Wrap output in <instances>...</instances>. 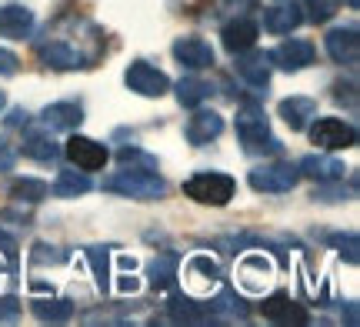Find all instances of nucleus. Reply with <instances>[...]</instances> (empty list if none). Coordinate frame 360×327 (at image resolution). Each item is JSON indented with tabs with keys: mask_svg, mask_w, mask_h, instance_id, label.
I'll return each instance as SVG.
<instances>
[{
	"mask_svg": "<svg viewBox=\"0 0 360 327\" xmlns=\"http://www.w3.org/2000/svg\"><path fill=\"white\" fill-rule=\"evenodd\" d=\"M327 53H330V60L340 67H354L360 57V44H357V27H334L327 37Z\"/></svg>",
	"mask_w": 360,
	"mask_h": 327,
	"instance_id": "obj_9",
	"label": "nucleus"
},
{
	"mask_svg": "<svg viewBox=\"0 0 360 327\" xmlns=\"http://www.w3.org/2000/svg\"><path fill=\"white\" fill-rule=\"evenodd\" d=\"M30 30H34V13L27 11V7H20V4L0 7V37L24 40Z\"/></svg>",
	"mask_w": 360,
	"mask_h": 327,
	"instance_id": "obj_18",
	"label": "nucleus"
},
{
	"mask_svg": "<svg viewBox=\"0 0 360 327\" xmlns=\"http://www.w3.org/2000/svg\"><path fill=\"white\" fill-rule=\"evenodd\" d=\"M30 257H34V264H60L64 261V250L51 248V244H34Z\"/></svg>",
	"mask_w": 360,
	"mask_h": 327,
	"instance_id": "obj_32",
	"label": "nucleus"
},
{
	"mask_svg": "<svg viewBox=\"0 0 360 327\" xmlns=\"http://www.w3.org/2000/svg\"><path fill=\"white\" fill-rule=\"evenodd\" d=\"M40 120L47 124V131H74L84 120V110L74 101H57V104H47L40 110Z\"/></svg>",
	"mask_w": 360,
	"mask_h": 327,
	"instance_id": "obj_16",
	"label": "nucleus"
},
{
	"mask_svg": "<svg viewBox=\"0 0 360 327\" xmlns=\"http://www.w3.org/2000/svg\"><path fill=\"white\" fill-rule=\"evenodd\" d=\"M340 7V0H307V13L314 24H323V20H330Z\"/></svg>",
	"mask_w": 360,
	"mask_h": 327,
	"instance_id": "obj_29",
	"label": "nucleus"
},
{
	"mask_svg": "<svg viewBox=\"0 0 360 327\" xmlns=\"http://www.w3.org/2000/svg\"><path fill=\"white\" fill-rule=\"evenodd\" d=\"M174 57H177L184 67H191V70L214 67V51H210V44L200 37H180L177 44H174Z\"/></svg>",
	"mask_w": 360,
	"mask_h": 327,
	"instance_id": "obj_13",
	"label": "nucleus"
},
{
	"mask_svg": "<svg viewBox=\"0 0 360 327\" xmlns=\"http://www.w3.org/2000/svg\"><path fill=\"white\" fill-rule=\"evenodd\" d=\"M20 314V301L7 294V297H0V321H13V317Z\"/></svg>",
	"mask_w": 360,
	"mask_h": 327,
	"instance_id": "obj_35",
	"label": "nucleus"
},
{
	"mask_svg": "<svg viewBox=\"0 0 360 327\" xmlns=\"http://www.w3.org/2000/svg\"><path fill=\"white\" fill-rule=\"evenodd\" d=\"M281 117L287 120V127L290 131H304L310 120L317 117V101L314 97H304V94H297V97H287V101H281Z\"/></svg>",
	"mask_w": 360,
	"mask_h": 327,
	"instance_id": "obj_17",
	"label": "nucleus"
},
{
	"mask_svg": "<svg viewBox=\"0 0 360 327\" xmlns=\"http://www.w3.org/2000/svg\"><path fill=\"white\" fill-rule=\"evenodd\" d=\"M4 107H7V97H4V91H0V110H4Z\"/></svg>",
	"mask_w": 360,
	"mask_h": 327,
	"instance_id": "obj_41",
	"label": "nucleus"
},
{
	"mask_svg": "<svg viewBox=\"0 0 360 327\" xmlns=\"http://www.w3.org/2000/svg\"><path fill=\"white\" fill-rule=\"evenodd\" d=\"M87 261H90V271H94L97 288L107 290L110 288V250L107 248H87Z\"/></svg>",
	"mask_w": 360,
	"mask_h": 327,
	"instance_id": "obj_27",
	"label": "nucleus"
},
{
	"mask_svg": "<svg viewBox=\"0 0 360 327\" xmlns=\"http://www.w3.org/2000/svg\"><path fill=\"white\" fill-rule=\"evenodd\" d=\"M330 244H334L337 250H340V254H344V257H347V264H357L360 261V248H357V234H334L330 237Z\"/></svg>",
	"mask_w": 360,
	"mask_h": 327,
	"instance_id": "obj_31",
	"label": "nucleus"
},
{
	"mask_svg": "<svg viewBox=\"0 0 360 327\" xmlns=\"http://www.w3.org/2000/svg\"><path fill=\"white\" fill-rule=\"evenodd\" d=\"M300 7H297L294 0H281V4H274L264 11V30L267 34H290L300 27Z\"/></svg>",
	"mask_w": 360,
	"mask_h": 327,
	"instance_id": "obj_14",
	"label": "nucleus"
},
{
	"mask_svg": "<svg viewBox=\"0 0 360 327\" xmlns=\"http://www.w3.org/2000/svg\"><path fill=\"white\" fill-rule=\"evenodd\" d=\"M260 311H264V317H267V321H274V324H307V311H304L297 301H290L283 290L270 294Z\"/></svg>",
	"mask_w": 360,
	"mask_h": 327,
	"instance_id": "obj_11",
	"label": "nucleus"
},
{
	"mask_svg": "<svg viewBox=\"0 0 360 327\" xmlns=\"http://www.w3.org/2000/svg\"><path fill=\"white\" fill-rule=\"evenodd\" d=\"M20 120H27L24 110H13V114H7V127H20Z\"/></svg>",
	"mask_w": 360,
	"mask_h": 327,
	"instance_id": "obj_39",
	"label": "nucleus"
},
{
	"mask_svg": "<svg viewBox=\"0 0 360 327\" xmlns=\"http://www.w3.org/2000/svg\"><path fill=\"white\" fill-rule=\"evenodd\" d=\"M120 164H127V167H154L157 170V160L147 158V154H141L137 147H124V150H120Z\"/></svg>",
	"mask_w": 360,
	"mask_h": 327,
	"instance_id": "obj_33",
	"label": "nucleus"
},
{
	"mask_svg": "<svg viewBox=\"0 0 360 327\" xmlns=\"http://www.w3.org/2000/svg\"><path fill=\"white\" fill-rule=\"evenodd\" d=\"M220 131H224V117H220L217 110H197L187 124V141L191 144H210V141H217Z\"/></svg>",
	"mask_w": 360,
	"mask_h": 327,
	"instance_id": "obj_19",
	"label": "nucleus"
},
{
	"mask_svg": "<svg viewBox=\"0 0 360 327\" xmlns=\"http://www.w3.org/2000/svg\"><path fill=\"white\" fill-rule=\"evenodd\" d=\"M57 150H60V147L53 144L51 131H30V134H27V141H24V154H27V158L51 164V160L57 158Z\"/></svg>",
	"mask_w": 360,
	"mask_h": 327,
	"instance_id": "obj_22",
	"label": "nucleus"
},
{
	"mask_svg": "<svg viewBox=\"0 0 360 327\" xmlns=\"http://www.w3.org/2000/svg\"><path fill=\"white\" fill-rule=\"evenodd\" d=\"M210 94H214V87H210L207 80H200V77L177 80V104L180 107H197L204 97H210Z\"/></svg>",
	"mask_w": 360,
	"mask_h": 327,
	"instance_id": "obj_24",
	"label": "nucleus"
},
{
	"mask_svg": "<svg viewBox=\"0 0 360 327\" xmlns=\"http://www.w3.org/2000/svg\"><path fill=\"white\" fill-rule=\"evenodd\" d=\"M47 194H51V184L37 181V177H20L11 187V197L13 200H24V204H40Z\"/></svg>",
	"mask_w": 360,
	"mask_h": 327,
	"instance_id": "obj_26",
	"label": "nucleus"
},
{
	"mask_svg": "<svg viewBox=\"0 0 360 327\" xmlns=\"http://www.w3.org/2000/svg\"><path fill=\"white\" fill-rule=\"evenodd\" d=\"M177 271H180V261L174 254H160L150 267H147V277H150V284L160 290H167L170 284H177Z\"/></svg>",
	"mask_w": 360,
	"mask_h": 327,
	"instance_id": "obj_21",
	"label": "nucleus"
},
{
	"mask_svg": "<svg viewBox=\"0 0 360 327\" xmlns=\"http://www.w3.org/2000/svg\"><path fill=\"white\" fill-rule=\"evenodd\" d=\"M347 4H350V7H354V11H357V4H360V0H347Z\"/></svg>",
	"mask_w": 360,
	"mask_h": 327,
	"instance_id": "obj_42",
	"label": "nucleus"
},
{
	"mask_svg": "<svg viewBox=\"0 0 360 327\" xmlns=\"http://www.w3.org/2000/svg\"><path fill=\"white\" fill-rule=\"evenodd\" d=\"M207 311H227V314L240 317V314H244V301H240V297H237L233 290H224V294H220V297L210 304Z\"/></svg>",
	"mask_w": 360,
	"mask_h": 327,
	"instance_id": "obj_30",
	"label": "nucleus"
},
{
	"mask_svg": "<svg viewBox=\"0 0 360 327\" xmlns=\"http://www.w3.org/2000/svg\"><path fill=\"white\" fill-rule=\"evenodd\" d=\"M257 34L260 27L254 20H247V17H237L231 24L220 30V40H224V47L231 53H240V51H250L254 44H257Z\"/></svg>",
	"mask_w": 360,
	"mask_h": 327,
	"instance_id": "obj_15",
	"label": "nucleus"
},
{
	"mask_svg": "<svg viewBox=\"0 0 360 327\" xmlns=\"http://www.w3.org/2000/svg\"><path fill=\"white\" fill-rule=\"evenodd\" d=\"M294 184L297 167L287 160H270V164H260L250 170V187L264 191V194H287V191H294Z\"/></svg>",
	"mask_w": 360,
	"mask_h": 327,
	"instance_id": "obj_4",
	"label": "nucleus"
},
{
	"mask_svg": "<svg viewBox=\"0 0 360 327\" xmlns=\"http://www.w3.org/2000/svg\"><path fill=\"white\" fill-rule=\"evenodd\" d=\"M310 141L321 150H344V147H350L357 141V131H354V124H347L340 117H321L310 127Z\"/></svg>",
	"mask_w": 360,
	"mask_h": 327,
	"instance_id": "obj_5",
	"label": "nucleus"
},
{
	"mask_svg": "<svg viewBox=\"0 0 360 327\" xmlns=\"http://www.w3.org/2000/svg\"><path fill=\"white\" fill-rule=\"evenodd\" d=\"M17 70V57L7 51H0V74H13Z\"/></svg>",
	"mask_w": 360,
	"mask_h": 327,
	"instance_id": "obj_37",
	"label": "nucleus"
},
{
	"mask_svg": "<svg viewBox=\"0 0 360 327\" xmlns=\"http://www.w3.org/2000/svg\"><path fill=\"white\" fill-rule=\"evenodd\" d=\"M0 254H4V261L11 264V271H13L17 267V241L7 231H0Z\"/></svg>",
	"mask_w": 360,
	"mask_h": 327,
	"instance_id": "obj_34",
	"label": "nucleus"
},
{
	"mask_svg": "<svg viewBox=\"0 0 360 327\" xmlns=\"http://www.w3.org/2000/svg\"><path fill=\"white\" fill-rule=\"evenodd\" d=\"M254 4H257V0H227V7H231V11H237V13H244L247 7H254Z\"/></svg>",
	"mask_w": 360,
	"mask_h": 327,
	"instance_id": "obj_38",
	"label": "nucleus"
},
{
	"mask_svg": "<svg viewBox=\"0 0 360 327\" xmlns=\"http://www.w3.org/2000/svg\"><path fill=\"white\" fill-rule=\"evenodd\" d=\"M117 284H120V290H124V294H127V290H137V281H134V277H120Z\"/></svg>",
	"mask_w": 360,
	"mask_h": 327,
	"instance_id": "obj_40",
	"label": "nucleus"
},
{
	"mask_svg": "<svg viewBox=\"0 0 360 327\" xmlns=\"http://www.w3.org/2000/svg\"><path fill=\"white\" fill-rule=\"evenodd\" d=\"M297 170H300L304 177H310V181H344V160L323 158V154L304 158L297 164Z\"/></svg>",
	"mask_w": 360,
	"mask_h": 327,
	"instance_id": "obj_20",
	"label": "nucleus"
},
{
	"mask_svg": "<svg viewBox=\"0 0 360 327\" xmlns=\"http://www.w3.org/2000/svg\"><path fill=\"white\" fill-rule=\"evenodd\" d=\"M103 187L110 194L134 197V200H157V197L167 194V184H164V177H157L154 167H127V164L114 177H107Z\"/></svg>",
	"mask_w": 360,
	"mask_h": 327,
	"instance_id": "obj_2",
	"label": "nucleus"
},
{
	"mask_svg": "<svg viewBox=\"0 0 360 327\" xmlns=\"http://www.w3.org/2000/svg\"><path fill=\"white\" fill-rule=\"evenodd\" d=\"M187 271H191L193 277H204V281H220V267H217V261H210L207 254H197V257H191Z\"/></svg>",
	"mask_w": 360,
	"mask_h": 327,
	"instance_id": "obj_28",
	"label": "nucleus"
},
{
	"mask_svg": "<svg viewBox=\"0 0 360 327\" xmlns=\"http://www.w3.org/2000/svg\"><path fill=\"white\" fill-rule=\"evenodd\" d=\"M30 311L37 314V321H51V324H64L74 314V301L67 297H57V301H34Z\"/></svg>",
	"mask_w": 360,
	"mask_h": 327,
	"instance_id": "obj_23",
	"label": "nucleus"
},
{
	"mask_svg": "<svg viewBox=\"0 0 360 327\" xmlns=\"http://www.w3.org/2000/svg\"><path fill=\"white\" fill-rule=\"evenodd\" d=\"M233 127H237V141L244 147V154H274V150H281L277 137L270 134V120L264 114V107L244 104L237 110Z\"/></svg>",
	"mask_w": 360,
	"mask_h": 327,
	"instance_id": "obj_1",
	"label": "nucleus"
},
{
	"mask_svg": "<svg viewBox=\"0 0 360 327\" xmlns=\"http://www.w3.org/2000/svg\"><path fill=\"white\" fill-rule=\"evenodd\" d=\"M13 164H17V150H13L4 137H0V174H7V170H13Z\"/></svg>",
	"mask_w": 360,
	"mask_h": 327,
	"instance_id": "obj_36",
	"label": "nucleus"
},
{
	"mask_svg": "<svg viewBox=\"0 0 360 327\" xmlns=\"http://www.w3.org/2000/svg\"><path fill=\"white\" fill-rule=\"evenodd\" d=\"M233 70H237V77H244L250 87H267L270 84V60L260 51H254V47L237 53Z\"/></svg>",
	"mask_w": 360,
	"mask_h": 327,
	"instance_id": "obj_12",
	"label": "nucleus"
},
{
	"mask_svg": "<svg viewBox=\"0 0 360 327\" xmlns=\"http://www.w3.org/2000/svg\"><path fill=\"white\" fill-rule=\"evenodd\" d=\"M314 57H317V51H314V44L310 40H287V44H281L277 51H270V64L283 67V70H300V67L314 64Z\"/></svg>",
	"mask_w": 360,
	"mask_h": 327,
	"instance_id": "obj_10",
	"label": "nucleus"
},
{
	"mask_svg": "<svg viewBox=\"0 0 360 327\" xmlns=\"http://www.w3.org/2000/svg\"><path fill=\"white\" fill-rule=\"evenodd\" d=\"M40 60L53 70H80V67L90 64V57L80 53V47H74L70 40H44L37 47Z\"/></svg>",
	"mask_w": 360,
	"mask_h": 327,
	"instance_id": "obj_7",
	"label": "nucleus"
},
{
	"mask_svg": "<svg viewBox=\"0 0 360 327\" xmlns=\"http://www.w3.org/2000/svg\"><path fill=\"white\" fill-rule=\"evenodd\" d=\"M64 154L70 158V164L77 170H101L103 164H107V147L103 144H97V141H90V137H70L67 141V147H64Z\"/></svg>",
	"mask_w": 360,
	"mask_h": 327,
	"instance_id": "obj_8",
	"label": "nucleus"
},
{
	"mask_svg": "<svg viewBox=\"0 0 360 327\" xmlns=\"http://www.w3.org/2000/svg\"><path fill=\"white\" fill-rule=\"evenodd\" d=\"M51 191L57 197H80V194H87L90 191V177H84L80 170H60Z\"/></svg>",
	"mask_w": 360,
	"mask_h": 327,
	"instance_id": "obj_25",
	"label": "nucleus"
},
{
	"mask_svg": "<svg viewBox=\"0 0 360 327\" xmlns=\"http://www.w3.org/2000/svg\"><path fill=\"white\" fill-rule=\"evenodd\" d=\"M124 84H127L134 94H141V97H160V94L170 87V80L164 70H157L154 64H147V60H134L127 67V74H124Z\"/></svg>",
	"mask_w": 360,
	"mask_h": 327,
	"instance_id": "obj_6",
	"label": "nucleus"
},
{
	"mask_svg": "<svg viewBox=\"0 0 360 327\" xmlns=\"http://www.w3.org/2000/svg\"><path fill=\"white\" fill-rule=\"evenodd\" d=\"M184 194L197 204H207V207H224L237 194V184L220 170H204V174H193L191 181L184 184Z\"/></svg>",
	"mask_w": 360,
	"mask_h": 327,
	"instance_id": "obj_3",
	"label": "nucleus"
}]
</instances>
